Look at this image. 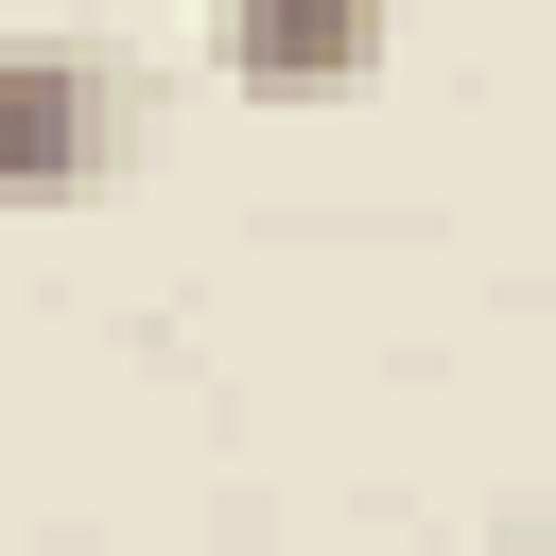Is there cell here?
I'll list each match as a JSON object with an SVG mask.
<instances>
[{"label": "cell", "instance_id": "1", "mask_svg": "<svg viewBox=\"0 0 556 556\" xmlns=\"http://www.w3.org/2000/svg\"><path fill=\"white\" fill-rule=\"evenodd\" d=\"M156 139V87L87 35H0V208H87Z\"/></svg>", "mask_w": 556, "mask_h": 556}, {"label": "cell", "instance_id": "2", "mask_svg": "<svg viewBox=\"0 0 556 556\" xmlns=\"http://www.w3.org/2000/svg\"><path fill=\"white\" fill-rule=\"evenodd\" d=\"M226 87L243 104H348L382 70V0H226Z\"/></svg>", "mask_w": 556, "mask_h": 556}]
</instances>
